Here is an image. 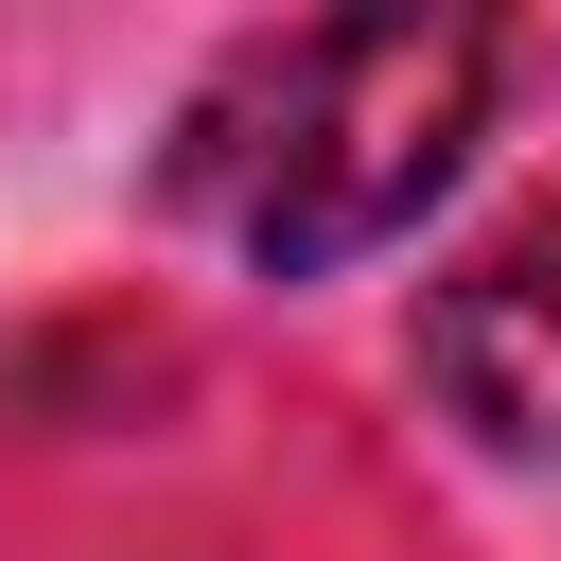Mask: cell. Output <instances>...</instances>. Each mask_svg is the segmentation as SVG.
Listing matches in <instances>:
<instances>
[{"mask_svg": "<svg viewBox=\"0 0 561 561\" xmlns=\"http://www.w3.org/2000/svg\"><path fill=\"white\" fill-rule=\"evenodd\" d=\"M491 70H508L491 18H298V35H245L175 105L158 175L263 280H333L456 193V158L491 123Z\"/></svg>", "mask_w": 561, "mask_h": 561, "instance_id": "obj_1", "label": "cell"}, {"mask_svg": "<svg viewBox=\"0 0 561 561\" xmlns=\"http://www.w3.org/2000/svg\"><path fill=\"white\" fill-rule=\"evenodd\" d=\"M421 386L491 456H561V193L508 210L438 298H421Z\"/></svg>", "mask_w": 561, "mask_h": 561, "instance_id": "obj_2", "label": "cell"}]
</instances>
